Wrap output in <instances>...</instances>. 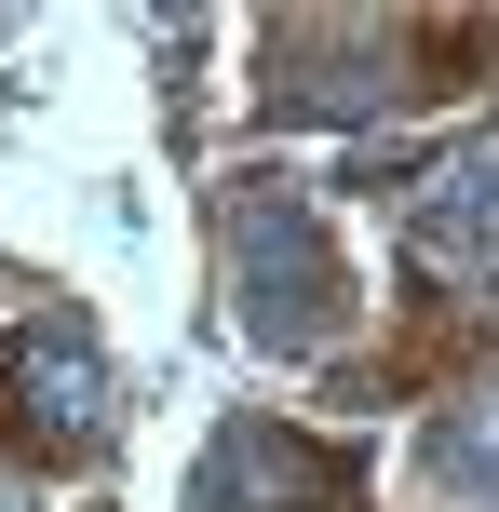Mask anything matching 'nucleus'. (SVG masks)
<instances>
[{"label": "nucleus", "instance_id": "f257e3e1", "mask_svg": "<svg viewBox=\"0 0 499 512\" xmlns=\"http://www.w3.org/2000/svg\"><path fill=\"white\" fill-rule=\"evenodd\" d=\"M405 243H419V270H446V283H486L499 270V135H473V149H446L419 176Z\"/></svg>", "mask_w": 499, "mask_h": 512}, {"label": "nucleus", "instance_id": "f03ea898", "mask_svg": "<svg viewBox=\"0 0 499 512\" xmlns=\"http://www.w3.org/2000/svg\"><path fill=\"white\" fill-rule=\"evenodd\" d=\"M297 499H338V472L297 432H230L203 459V486H189V512H297Z\"/></svg>", "mask_w": 499, "mask_h": 512}, {"label": "nucleus", "instance_id": "7ed1b4c3", "mask_svg": "<svg viewBox=\"0 0 499 512\" xmlns=\"http://www.w3.org/2000/svg\"><path fill=\"white\" fill-rule=\"evenodd\" d=\"M95 405H108L95 337H81V324H27V418H41V432H81Z\"/></svg>", "mask_w": 499, "mask_h": 512}]
</instances>
